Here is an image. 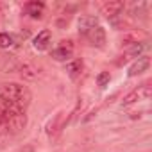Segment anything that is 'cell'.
Returning <instances> with one entry per match:
<instances>
[{
	"mask_svg": "<svg viewBox=\"0 0 152 152\" xmlns=\"http://www.w3.org/2000/svg\"><path fill=\"white\" fill-rule=\"evenodd\" d=\"M27 124L25 107L9 102V100H0V134H16L20 132Z\"/></svg>",
	"mask_w": 152,
	"mask_h": 152,
	"instance_id": "6da1fadb",
	"label": "cell"
},
{
	"mask_svg": "<svg viewBox=\"0 0 152 152\" xmlns=\"http://www.w3.org/2000/svg\"><path fill=\"white\" fill-rule=\"evenodd\" d=\"M31 91L27 86L18 84V83H6L0 84V100H9V102H16L23 107H27L31 104Z\"/></svg>",
	"mask_w": 152,
	"mask_h": 152,
	"instance_id": "7a4b0ae2",
	"label": "cell"
},
{
	"mask_svg": "<svg viewBox=\"0 0 152 152\" xmlns=\"http://www.w3.org/2000/svg\"><path fill=\"white\" fill-rule=\"evenodd\" d=\"M150 95H152V90H150V86H148V84L138 86L136 90H132L129 95H125V97H124L122 106H131V104H134V102H138V100H145V99H148Z\"/></svg>",
	"mask_w": 152,
	"mask_h": 152,
	"instance_id": "3957f363",
	"label": "cell"
},
{
	"mask_svg": "<svg viewBox=\"0 0 152 152\" xmlns=\"http://www.w3.org/2000/svg\"><path fill=\"white\" fill-rule=\"evenodd\" d=\"M122 11H124V2L122 0H109V2H106L102 6V15H106V18H115Z\"/></svg>",
	"mask_w": 152,
	"mask_h": 152,
	"instance_id": "277c9868",
	"label": "cell"
},
{
	"mask_svg": "<svg viewBox=\"0 0 152 152\" xmlns=\"http://www.w3.org/2000/svg\"><path fill=\"white\" fill-rule=\"evenodd\" d=\"M72 52H73V45L72 41H63V45L56 50H52V57L56 61H66L72 57Z\"/></svg>",
	"mask_w": 152,
	"mask_h": 152,
	"instance_id": "5b68a950",
	"label": "cell"
},
{
	"mask_svg": "<svg viewBox=\"0 0 152 152\" xmlns=\"http://www.w3.org/2000/svg\"><path fill=\"white\" fill-rule=\"evenodd\" d=\"M148 66H150V59H148V57H138V61H134V63L131 64L127 75H129V77H136V75L143 73Z\"/></svg>",
	"mask_w": 152,
	"mask_h": 152,
	"instance_id": "8992f818",
	"label": "cell"
},
{
	"mask_svg": "<svg viewBox=\"0 0 152 152\" xmlns=\"http://www.w3.org/2000/svg\"><path fill=\"white\" fill-rule=\"evenodd\" d=\"M88 38H90L91 45H95V47H99V48H102V47L106 45V31H104L100 25H97L95 29H91L90 34H88Z\"/></svg>",
	"mask_w": 152,
	"mask_h": 152,
	"instance_id": "52a82bcc",
	"label": "cell"
},
{
	"mask_svg": "<svg viewBox=\"0 0 152 152\" xmlns=\"http://www.w3.org/2000/svg\"><path fill=\"white\" fill-rule=\"evenodd\" d=\"M43 11H45V4L43 2H38V0H32V2H27L25 4V13L31 16V18H41L43 16Z\"/></svg>",
	"mask_w": 152,
	"mask_h": 152,
	"instance_id": "ba28073f",
	"label": "cell"
},
{
	"mask_svg": "<svg viewBox=\"0 0 152 152\" xmlns=\"http://www.w3.org/2000/svg\"><path fill=\"white\" fill-rule=\"evenodd\" d=\"M77 25H79V32H81L83 36H88L90 31L95 29L99 23H97V18H95V16H81Z\"/></svg>",
	"mask_w": 152,
	"mask_h": 152,
	"instance_id": "9c48e42d",
	"label": "cell"
},
{
	"mask_svg": "<svg viewBox=\"0 0 152 152\" xmlns=\"http://www.w3.org/2000/svg\"><path fill=\"white\" fill-rule=\"evenodd\" d=\"M50 38H52V32L48 29L38 32V36L34 38V48L36 50H45L48 47V43H50Z\"/></svg>",
	"mask_w": 152,
	"mask_h": 152,
	"instance_id": "30bf717a",
	"label": "cell"
},
{
	"mask_svg": "<svg viewBox=\"0 0 152 152\" xmlns=\"http://www.w3.org/2000/svg\"><path fill=\"white\" fill-rule=\"evenodd\" d=\"M83 68H84V64H83L81 59H75V61H72V63L66 64V72H68V75H70L72 79H77L79 75L83 73Z\"/></svg>",
	"mask_w": 152,
	"mask_h": 152,
	"instance_id": "8fae6325",
	"label": "cell"
},
{
	"mask_svg": "<svg viewBox=\"0 0 152 152\" xmlns=\"http://www.w3.org/2000/svg\"><path fill=\"white\" fill-rule=\"evenodd\" d=\"M64 120H66V113H59L48 125V134H56L64 127Z\"/></svg>",
	"mask_w": 152,
	"mask_h": 152,
	"instance_id": "7c38bea8",
	"label": "cell"
},
{
	"mask_svg": "<svg viewBox=\"0 0 152 152\" xmlns=\"http://www.w3.org/2000/svg\"><path fill=\"white\" fill-rule=\"evenodd\" d=\"M16 70H18V73L22 75V77H25V79H36V75H38V70L32 64H29V63L20 64Z\"/></svg>",
	"mask_w": 152,
	"mask_h": 152,
	"instance_id": "4fadbf2b",
	"label": "cell"
},
{
	"mask_svg": "<svg viewBox=\"0 0 152 152\" xmlns=\"http://www.w3.org/2000/svg\"><path fill=\"white\" fill-rule=\"evenodd\" d=\"M13 47V36L7 32H0V48H9Z\"/></svg>",
	"mask_w": 152,
	"mask_h": 152,
	"instance_id": "5bb4252c",
	"label": "cell"
},
{
	"mask_svg": "<svg viewBox=\"0 0 152 152\" xmlns=\"http://www.w3.org/2000/svg\"><path fill=\"white\" fill-rule=\"evenodd\" d=\"M109 81H111L109 72H100V73L97 75V84H99L100 88H106V86L109 84Z\"/></svg>",
	"mask_w": 152,
	"mask_h": 152,
	"instance_id": "9a60e30c",
	"label": "cell"
},
{
	"mask_svg": "<svg viewBox=\"0 0 152 152\" xmlns=\"http://www.w3.org/2000/svg\"><path fill=\"white\" fill-rule=\"evenodd\" d=\"M141 50H143V45H140V43H132V45H131V48L127 50V56H129V57L140 56V54H141Z\"/></svg>",
	"mask_w": 152,
	"mask_h": 152,
	"instance_id": "2e32d148",
	"label": "cell"
},
{
	"mask_svg": "<svg viewBox=\"0 0 152 152\" xmlns=\"http://www.w3.org/2000/svg\"><path fill=\"white\" fill-rule=\"evenodd\" d=\"M0 9H2V4H0Z\"/></svg>",
	"mask_w": 152,
	"mask_h": 152,
	"instance_id": "e0dca14e",
	"label": "cell"
}]
</instances>
